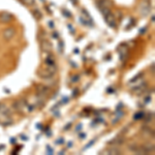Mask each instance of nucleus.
I'll return each instance as SVG.
<instances>
[{
	"label": "nucleus",
	"mask_w": 155,
	"mask_h": 155,
	"mask_svg": "<svg viewBox=\"0 0 155 155\" xmlns=\"http://www.w3.org/2000/svg\"><path fill=\"white\" fill-rule=\"evenodd\" d=\"M124 141H125V139H124V137H116L114 140H112L111 142H109V144L111 145H115V146H120V145H122L124 143Z\"/></svg>",
	"instance_id": "6e6552de"
},
{
	"label": "nucleus",
	"mask_w": 155,
	"mask_h": 155,
	"mask_svg": "<svg viewBox=\"0 0 155 155\" xmlns=\"http://www.w3.org/2000/svg\"><path fill=\"white\" fill-rule=\"evenodd\" d=\"M42 50L45 53H48V54L51 53L52 52V44L47 40H42Z\"/></svg>",
	"instance_id": "7ed1b4c3"
},
{
	"label": "nucleus",
	"mask_w": 155,
	"mask_h": 155,
	"mask_svg": "<svg viewBox=\"0 0 155 155\" xmlns=\"http://www.w3.org/2000/svg\"><path fill=\"white\" fill-rule=\"evenodd\" d=\"M33 13H34V17L35 18L37 19V20H40V19H42V13H40V11H33Z\"/></svg>",
	"instance_id": "f3484780"
},
{
	"label": "nucleus",
	"mask_w": 155,
	"mask_h": 155,
	"mask_svg": "<svg viewBox=\"0 0 155 155\" xmlns=\"http://www.w3.org/2000/svg\"><path fill=\"white\" fill-rule=\"evenodd\" d=\"M141 8H142V11H141V15H146L147 13H149V6L148 5H143L142 4V6H141Z\"/></svg>",
	"instance_id": "f8f14e48"
},
{
	"label": "nucleus",
	"mask_w": 155,
	"mask_h": 155,
	"mask_svg": "<svg viewBox=\"0 0 155 155\" xmlns=\"http://www.w3.org/2000/svg\"><path fill=\"white\" fill-rule=\"evenodd\" d=\"M53 74H55L51 72L49 69H42V70L38 71V76H40V78H42V79H44V80L50 79V78H52Z\"/></svg>",
	"instance_id": "39448f33"
},
{
	"label": "nucleus",
	"mask_w": 155,
	"mask_h": 155,
	"mask_svg": "<svg viewBox=\"0 0 155 155\" xmlns=\"http://www.w3.org/2000/svg\"><path fill=\"white\" fill-rule=\"evenodd\" d=\"M105 21H107V23L110 25V27H112V28H115V27L117 26L116 19H115V17L113 16V13H110L109 15L105 16Z\"/></svg>",
	"instance_id": "f03ea898"
},
{
	"label": "nucleus",
	"mask_w": 155,
	"mask_h": 155,
	"mask_svg": "<svg viewBox=\"0 0 155 155\" xmlns=\"http://www.w3.org/2000/svg\"><path fill=\"white\" fill-rule=\"evenodd\" d=\"M22 2L25 3L26 5H29V6H31V5H34L35 4V1L34 0H21Z\"/></svg>",
	"instance_id": "ddd939ff"
},
{
	"label": "nucleus",
	"mask_w": 155,
	"mask_h": 155,
	"mask_svg": "<svg viewBox=\"0 0 155 155\" xmlns=\"http://www.w3.org/2000/svg\"><path fill=\"white\" fill-rule=\"evenodd\" d=\"M25 105H26V101H25L24 99H20V100H18V101H15L13 105V107L16 109L17 111H22Z\"/></svg>",
	"instance_id": "423d86ee"
},
{
	"label": "nucleus",
	"mask_w": 155,
	"mask_h": 155,
	"mask_svg": "<svg viewBox=\"0 0 155 155\" xmlns=\"http://www.w3.org/2000/svg\"><path fill=\"white\" fill-rule=\"evenodd\" d=\"M142 117H144V114H143L142 112H140L139 114H137V115L134 116V119H140V118H142Z\"/></svg>",
	"instance_id": "a211bd4d"
},
{
	"label": "nucleus",
	"mask_w": 155,
	"mask_h": 155,
	"mask_svg": "<svg viewBox=\"0 0 155 155\" xmlns=\"http://www.w3.org/2000/svg\"><path fill=\"white\" fill-rule=\"evenodd\" d=\"M15 34H16V31H15L13 28H6L5 30L3 31V37H4L6 40L13 38V37L15 36Z\"/></svg>",
	"instance_id": "20e7f679"
},
{
	"label": "nucleus",
	"mask_w": 155,
	"mask_h": 155,
	"mask_svg": "<svg viewBox=\"0 0 155 155\" xmlns=\"http://www.w3.org/2000/svg\"><path fill=\"white\" fill-rule=\"evenodd\" d=\"M108 153L109 154H120V150L118 148H116V149H109L108 150Z\"/></svg>",
	"instance_id": "2eb2a0df"
},
{
	"label": "nucleus",
	"mask_w": 155,
	"mask_h": 155,
	"mask_svg": "<svg viewBox=\"0 0 155 155\" xmlns=\"http://www.w3.org/2000/svg\"><path fill=\"white\" fill-rule=\"evenodd\" d=\"M11 19H13V16L8 13H2L0 15V21L3 22V23H8V22H11Z\"/></svg>",
	"instance_id": "0eeeda50"
},
{
	"label": "nucleus",
	"mask_w": 155,
	"mask_h": 155,
	"mask_svg": "<svg viewBox=\"0 0 155 155\" xmlns=\"http://www.w3.org/2000/svg\"><path fill=\"white\" fill-rule=\"evenodd\" d=\"M138 147H139V146H138L137 144H132L128 146V149L130 150V151H132V152H134V151L138 149Z\"/></svg>",
	"instance_id": "dca6fc26"
},
{
	"label": "nucleus",
	"mask_w": 155,
	"mask_h": 155,
	"mask_svg": "<svg viewBox=\"0 0 155 155\" xmlns=\"http://www.w3.org/2000/svg\"><path fill=\"white\" fill-rule=\"evenodd\" d=\"M141 147L143 148V150L145 151L146 154L150 152H154V145L151 144V143H146V144H144L143 146H141Z\"/></svg>",
	"instance_id": "1a4fd4ad"
},
{
	"label": "nucleus",
	"mask_w": 155,
	"mask_h": 155,
	"mask_svg": "<svg viewBox=\"0 0 155 155\" xmlns=\"http://www.w3.org/2000/svg\"><path fill=\"white\" fill-rule=\"evenodd\" d=\"M98 7H99L100 11H101V13L103 15V17L107 16V15H109V13H111L110 8L107 7V6H103V5H101V4H98Z\"/></svg>",
	"instance_id": "9d476101"
},
{
	"label": "nucleus",
	"mask_w": 155,
	"mask_h": 155,
	"mask_svg": "<svg viewBox=\"0 0 155 155\" xmlns=\"http://www.w3.org/2000/svg\"><path fill=\"white\" fill-rule=\"evenodd\" d=\"M45 62L48 66H52V65H55V61H54V57L53 56H50V57H48L45 59Z\"/></svg>",
	"instance_id": "9b49d317"
},
{
	"label": "nucleus",
	"mask_w": 155,
	"mask_h": 155,
	"mask_svg": "<svg viewBox=\"0 0 155 155\" xmlns=\"http://www.w3.org/2000/svg\"><path fill=\"white\" fill-rule=\"evenodd\" d=\"M36 91H37V94L40 95V96H42V97H45V96H47V95L49 94V92H50V89H49V87H48V86L40 85V86H37Z\"/></svg>",
	"instance_id": "f257e3e1"
},
{
	"label": "nucleus",
	"mask_w": 155,
	"mask_h": 155,
	"mask_svg": "<svg viewBox=\"0 0 155 155\" xmlns=\"http://www.w3.org/2000/svg\"><path fill=\"white\" fill-rule=\"evenodd\" d=\"M99 4H101V5H103V6H107V7H110V6H111V1H110V0H100Z\"/></svg>",
	"instance_id": "4468645a"
}]
</instances>
